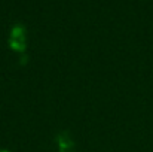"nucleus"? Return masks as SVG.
Here are the masks:
<instances>
[{
  "label": "nucleus",
  "mask_w": 153,
  "mask_h": 152,
  "mask_svg": "<svg viewBox=\"0 0 153 152\" xmlns=\"http://www.w3.org/2000/svg\"><path fill=\"white\" fill-rule=\"evenodd\" d=\"M0 152H12V151H9V149H4V148H0Z\"/></svg>",
  "instance_id": "nucleus-1"
}]
</instances>
